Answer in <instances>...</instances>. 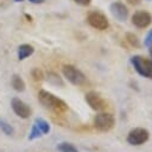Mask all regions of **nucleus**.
Wrapping results in <instances>:
<instances>
[{"label": "nucleus", "instance_id": "nucleus-10", "mask_svg": "<svg viewBox=\"0 0 152 152\" xmlns=\"http://www.w3.org/2000/svg\"><path fill=\"white\" fill-rule=\"evenodd\" d=\"M110 13L113 14V17L115 19H118L119 21H125L128 17V10L125 6V4L120 2V1H115L109 6Z\"/></svg>", "mask_w": 152, "mask_h": 152}, {"label": "nucleus", "instance_id": "nucleus-12", "mask_svg": "<svg viewBox=\"0 0 152 152\" xmlns=\"http://www.w3.org/2000/svg\"><path fill=\"white\" fill-rule=\"evenodd\" d=\"M33 125L37 126V128L42 132L43 135H44V134H48V133L50 132V124H49L46 120L42 119V118H37V119L34 120V124H33Z\"/></svg>", "mask_w": 152, "mask_h": 152}, {"label": "nucleus", "instance_id": "nucleus-1", "mask_svg": "<svg viewBox=\"0 0 152 152\" xmlns=\"http://www.w3.org/2000/svg\"><path fill=\"white\" fill-rule=\"evenodd\" d=\"M38 100L44 107L52 109L56 113H64L68 110V104L63 100H61L59 97H57L56 95L46 90H39Z\"/></svg>", "mask_w": 152, "mask_h": 152}, {"label": "nucleus", "instance_id": "nucleus-2", "mask_svg": "<svg viewBox=\"0 0 152 152\" xmlns=\"http://www.w3.org/2000/svg\"><path fill=\"white\" fill-rule=\"evenodd\" d=\"M131 63L139 75L152 80V59L145 58L142 56H133L131 58Z\"/></svg>", "mask_w": 152, "mask_h": 152}, {"label": "nucleus", "instance_id": "nucleus-25", "mask_svg": "<svg viewBox=\"0 0 152 152\" xmlns=\"http://www.w3.org/2000/svg\"><path fill=\"white\" fill-rule=\"evenodd\" d=\"M14 1H18V2H20V1H23V0H14Z\"/></svg>", "mask_w": 152, "mask_h": 152}, {"label": "nucleus", "instance_id": "nucleus-14", "mask_svg": "<svg viewBox=\"0 0 152 152\" xmlns=\"http://www.w3.org/2000/svg\"><path fill=\"white\" fill-rule=\"evenodd\" d=\"M0 129L6 135H13V133H14V128L12 127V125H10L5 120H0Z\"/></svg>", "mask_w": 152, "mask_h": 152}, {"label": "nucleus", "instance_id": "nucleus-18", "mask_svg": "<svg viewBox=\"0 0 152 152\" xmlns=\"http://www.w3.org/2000/svg\"><path fill=\"white\" fill-rule=\"evenodd\" d=\"M42 135H43V134H42V132L37 128V126H36V125H32L31 131H30V134H28V139H30V140H34V139L40 138Z\"/></svg>", "mask_w": 152, "mask_h": 152}, {"label": "nucleus", "instance_id": "nucleus-20", "mask_svg": "<svg viewBox=\"0 0 152 152\" xmlns=\"http://www.w3.org/2000/svg\"><path fill=\"white\" fill-rule=\"evenodd\" d=\"M144 45L145 46H151L152 45V30L146 34L145 40H144Z\"/></svg>", "mask_w": 152, "mask_h": 152}, {"label": "nucleus", "instance_id": "nucleus-7", "mask_svg": "<svg viewBox=\"0 0 152 152\" xmlns=\"http://www.w3.org/2000/svg\"><path fill=\"white\" fill-rule=\"evenodd\" d=\"M87 21L88 24L96 28V30H100V31H103V30H107L108 26H109V23H108V19L104 14L100 13V12H91L88 14L87 17Z\"/></svg>", "mask_w": 152, "mask_h": 152}, {"label": "nucleus", "instance_id": "nucleus-23", "mask_svg": "<svg viewBox=\"0 0 152 152\" xmlns=\"http://www.w3.org/2000/svg\"><path fill=\"white\" fill-rule=\"evenodd\" d=\"M28 1H31L32 4H42L43 2V0H28Z\"/></svg>", "mask_w": 152, "mask_h": 152}, {"label": "nucleus", "instance_id": "nucleus-22", "mask_svg": "<svg viewBox=\"0 0 152 152\" xmlns=\"http://www.w3.org/2000/svg\"><path fill=\"white\" fill-rule=\"evenodd\" d=\"M131 5H138L139 2H140V0H127Z\"/></svg>", "mask_w": 152, "mask_h": 152}, {"label": "nucleus", "instance_id": "nucleus-13", "mask_svg": "<svg viewBox=\"0 0 152 152\" xmlns=\"http://www.w3.org/2000/svg\"><path fill=\"white\" fill-rule=\"evenodd\" d=\"M12 87L15 91H24L25 90V82L19 75H13L12 77Z\"/></svg>", "mask_w": 152, "mask_h": 152}, {"label": "nucleus", "instance_id": "nucleus-21", "mask_svg": "<svg viewBox=\"0 0 152 152\" xmlns=\"http://www.w3.org/2000/svg\"><path fill=\"white\" fill-rule=\"evenodd\" d=\"M75 2H77L78 5H82V6H88L90 4L91 0H74Z\"/></svg>", "mask_w": 152, "mask_h": 152}, {"label": "nucleus", "instance_id": "nucleus-19", "mask_svg": "<svg viewBox=\"0 0 152 152\" xmlns=\"http://www.w3.org/2000/svg\"><path fill=\"white\" fill-rule=\"evenodd\" d=\"M31 74H32V77H33L34 81H42V80H43V72H42V70H39L38 68L33 69Z\"/></svg>", "mask_w": 152, "mask_h": 152}, {"label": "nucleus", "instance_id": "nucleus-4", "mask_svg": "<svg viewBox=\"0 0 152 152\" xmlns=\"http://www.w3.org/2000/svg\"><path fill=\"white\" fill-rule=\"evenodd\" d=\"M94 127L101 132L110 131L115 125V119L110 113H99L94 118Z\"/></svg>", "mask_w": 152, "mask_h": 152}, {"label": "nucleus", "instance_id": "nucleus-24", "mask_svg": "<svg viewBox=\"0 0 152 152\" xmlns=\"http://www.w3.org/2000/svg\"><path fill=\"white\" fill-rule=\"evenodd\" d=\"M150 48H151V49H150V55H151V57H152V45H151Z\"/></svg>", "mask_w": 152, "mask_h": 152}, {"label": "nucleus", "instance_id": "nucleus-3", "mask_svg": "<svg viewBox=\"0 0 152 152\" xmlns=\"http://www.w3.org/2000/svg\"><path fill=\"white\" fill-rule=\"evenodd\" d=\"M64 77L74 86H83L87 82V78L84 76V74L78 70L76 66L71 65V64H66L63 66L62 69Z\"/></svg>", "mask_w": 152, "mask_h": 152}, {"label": "nucleus", "instance_id": "nucleus-8", "mask_svg": "<svg viewBox=\"0 0 152 152\" xmlns=\"http://www.w3.org/2000/svg\"><path fill=\"white\" fill-rule=\"evenodd\" d=\"M152 23V15L146 11H137L132 15V24L138 28H145Z\"/></svg>", "mask_w": 152, "mask_h": 152}, {"label": "nucleus", "instance_id": "nucleus-9", "mask_svg": "<svg viewBox=\"0 0 152 152\" xmlns=\"http://www.w3.org/2000/svg\"><path fill=\"white\" fill-rule=\"evenodd\" d=\"M11 107L13 109V112L20 116L21 119H27L30 115H31V108L28 107V104H26L23 100L18 99V97H14L12 99L11 101Z\"/></svg>", "mask_w": 152, "mask_h": 152}, {"label": "nucleus", "instance_id": "nucleus-5", "mask_svg": "<svg viewBox=\"0 0 152 152\" xmlns=\"http://www.w3.org/2000/svg\"><path fill=\"white\" fill-rule=\"evenodd\" d=\"M148 137H150V133L146 128L137 127V128H133L128 132L127 142L132 146H140L148 140Z\"/></svg>", "mask_w": 152, "mask_h": 152}, {"label": "nucleus", "instance_id": "nucleus-17", "mask_svg": "<svg viewBox=\"0 0 152 152\" xmlns=\"http://www.w3.org/2000/svg\"><path fill=\"white\" fill-rule=\"evenodd\" d=\"M126 40H127V43L131 46H134V48H138L139 46V39L133 33H126Z\"/></svg>", "mask_w": 152, "mask_h": 152}, {"label": "nucleus", "instance_id": "nucleus-15", "mask_svg": "<svg viewBox=\"0 0 152 152\" xmlns=\"http://www.w3.org/2000/svg\"><path fill=\"white\" fill-rule=\"evenodd\" d=\"M48 81H49L51 84H55V86H61V87L64 86L62 78H61L57 74H55V72H49V74H48Z\"/></svg>", "mask_w": 152, "mask_h": 152}, {"label": "nucleus", "instance_id": "nucleus-16", "mask_svg": "<svg viewBox=\"0 0 152 152\" xmlns=\"http://www.w3.org/2000/svg\"><path fill=\"white\" fill-rule=\"evenodd\" d=\"M61 152H78L77 148L70 142H61L57 147Z\"/></svg>", "mask_w": 152, "mask_h": 152}, {"label": "nucleus", "instance_id": "nucleus-11", "mask_svg": "<svg viewBox=\"0 0 152 152\" xmlns=\"http://www.w3.org/2000/svg\"><path fill=\"white\" fill-rule=\"evenodd\" d=\"M33 51H34V49L30 44H23V45H20L18 48V59L19 61H23V59L27 58L28 56H31L33 53Z\"/></svg>", "mask_w": 152, "mask_h": 152}, {"label": "nucleus", "instance_id": "nucleus-6", "mask_svg": "<svg viewBox=\"0 0 152 152\" xmlns=\"http://www.w3.org/2000/svg\"><path fill=\"white\" fill-rule=\"evenodd\" d=\"M86 99V102L88 103V106L93 109V110H96V112H100V110H104L107 108V102L106 100L97 93V91H94V90H90L84 96Z\"/></svg>", "mask_w": 152, "mask_h": 152}]
</instances>
